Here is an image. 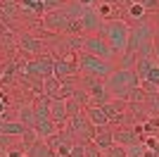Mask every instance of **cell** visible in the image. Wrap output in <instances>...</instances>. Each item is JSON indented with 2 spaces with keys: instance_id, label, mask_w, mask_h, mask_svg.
I'll return each mask as SVG.
<instances>
[{
  "instance_id": "e575fe53",
  "label": "cell",
  "mask_w": 159,
  "mask_h": 157,
  "mask_svg": "<svg viewBox=\"0 0 159 157\" xmlns=\"http://www.w3.org/2000/svg\"><path fill=\"white\" fill-rule=\"evenodd\" d=\"M140 5L145 7V12H152V10H159V0H140Z\"/></svg>"
},
{
  "instance_id": "6da1fadb",
  "label": "cell",
  "mask_w": 159,
  "mask_h": 157,
  "mask_svg": "<svg viewBox=\"0 0 159 157\" xmlns=\"http://www.w3.org/2000/svg\"><path fill=\"white\" fill-rule=\"evenodd\" d=\"M105 88L112 100H126L140 88V78L135 69H114L109 76L105 78Z\"/></svg>"
},
{
  "instance_id": "30bf717a",
  "label": "cell",
  "mask_w": 159,
  "mask_h": 157,
  "mask_svg": "<svg viewBox=\"0 0 159 157\" xmlns=\"http://www.w3.org/2000/svg\"><path fill=\"white\" fill-rule=\"evenodd\" d=\"M74 57H76V52H69V55H60V57H55L52 76H57V78L76 76V74H79V62H76Z\"/></svg>"
},
{
  "instance_id": "277c9868",
  "label": "cell",
  "mask_w": 159,
  "mask_h": 157,
  "mask_svg": "<svg viewBox=\"0 0 159 157\" xmlns=\"http://www.w3.org/2000/svg\"><path fill=\"white\" fill-rule=\"evenodd\" d=\"M76 62H79V72L83 74V76L107 78L114 69H116V67H114V62L100 59V57H95V55H90V52H86V50L76 52Z\"/></svg>"
},
{
  "instance_id": "ac0fdd59",
  "label": "cell",
  "mask_w": 159,
  "mask_h": 157,
  "mask_svg": "<svg viewBox=\"0 0 159 157\" xmlns=\"http://www.w3.org/2000/svg\"><path fill=\"white\" fill-rule=\"evenodd\" d=\"M90 143H95V145L100 148V150L105 152L107 148H109V145L114 143V138H112V131L107 129V126H105V129H95V133H93V140H90Z\"/></svg>"
},
{
  "instance_id": "d6986e66",
  "label": "cell",
  "mask_w": 159,
  "mask_h": 157,
  "mask_svg": "<svg viewBox=\"0 0 159 157\" xmlns=\"http://www.w3.org/2000/svg\"><path fill=\"white\" fill-rule=\"evenodd\" d=\"M33 131H36V136L38 138H50L52 133H57V126H55V121L52 119H40V121H36L33 124Z\"/></svg>"
},
{
  "instance_id": "52a82bcc",
  "label": "cell",
  "mask_w": 159,
  "mask_h": 157,
  "mask_svg": "<svg viewBox=\"0 0 159 157\" xmlns=\"http://www.w3.org/2000/svg\"><path fill=\"white\" fill-rule=\"evenodd\" d=\"M79 86L88 93V98H90V102H93V105H105V102L112 100V98H109V93H107V88H105V78L83 76L79 81Z\"/></svg>"
},
{
  "instance_id": "4dcf8cb0",
  "label": "cell",
  "mask_w": 159,
  "mask_h": 157,
  "mask_svg": "<svg viewBox=\"0 0 159 157\" xmlns=\"http://www.w3.org/2000/svg\"><path fill=\"white\" fill-rule=\"evenodd\" d=\"M66 157H86V143H74Z\"/></svg>"
},
{
  "instance_id": "8992f818",
  "label": "cell",
  "mask_w": 159,
  "mask_h": 157,
  "mask_svg": "<svg viewBox=\"0 0 159 157\" xmlns=\"http://www.w3.org/2000/svg\"><path fill=\"white\" fill-rule=\"evenodd\" d=\"M52 64H55V57H52V55H48V52H43V55H38V57L24 62V72H21V76L48 78V76H52Z\"/></svg>"
},
{
  "instance_id": "f546056e",
  "label": "cell",
  "mask_w": 159,
  "mask_h": 157,
  "mask_svg": "<svg viewBox=\"0 0 159 157\" xmlns=\"http://www.w3.org/2000/svg\"><path fill=\"white\" fill-rule=\"evenodd\" d=\"M126 152H128V157H143V155H145V145H143V140L135 143V145H128Z\"/></svg>"
},
{
  "instance_id": "836d02e7",
  "label": "cell",
  "mask_w": 159,
  "mask_h": 157,
  "mask_svg": "<svg viewBox=\"0 0 159 157\" xmlns=\"http://www.w3.org/2000/svg\"><path fill=\"white\" fill-rule=\"evenodd\" d=\"M14 143V136H7V133H0V150L5 148V150H10Z\"/></svg>"
},
{
  "instance_id": "4316f807",
  "label": "cell",
  "mask_w": 159,
  "mask_h": 157,
  "mask_svg": "<svg viewBox=\"0 0 159 157\" xmlns=\"http://www.w3.org/2000/svg\"><path fill=\"white\" fill-rule=\"evenodd\" d=\"M126 14L131 17V19L138 21V19H145V14H147V12H145V7L140 5V2H133V5L126 7Z\"/></svg>"
},
{
  "instance_id": "d6a6232c",
  "label": "cell",
  "mask_w": 159,
  "mask_h": 157,
  "mask_svg": "<svg viewBox=\"0 0 159 157\" xmlns=\"http://www.w3.org/2000/svg\"><path fill=\"white\" fill-rule=\"evenodd\" d=\"M86 157H105V152L100 150L95 143H86Z\"/></svg>"
},
{
  "instance_id": "5bb4252c",
  "label": "cell",
  "mask_w": 159,
  "mask_h": 157,
  "mask_svg": "<svg viewBox=\"0 0 159 157\" xmlns=\"http://www.w3.org/2000/svg\"><path fill=\"white\" fill-rule=\"evenodd\" d=\"M112 138L116 145H124V148L140 143V133L135 131V126H119V129L112 131Z\"/></svg>"
},
{
  "instance_id": "d590c367",
  "label": "cell",
  "mask_w": 159,
  "mask_h": 157,
  "mask_svg": "<svg viewBox=\"0 0 159 157\" xmlns=\"http://www.w3.org/2000/svg\"><path fill=\"white\" fill-rule=\"evenodd\" d=\"M5 155H7V157H26V152L21 150V148H10Z\"/></svg>"
},
{
  "instance_id": "9a60e30c",
  "label": "cell",
  "mask_w": 159,
  "mask_h": 157,
  "mask_svg": "<svg viewBox=\"0 0 159 157\" xmlns=\"http://www.w3.org/2000/svg\"><path fill=\"white\" fill-rule=\"evenodd\" d=\"M50 119L55 121V126H57V131H62L66 126V105H64V100L62 98H55V100H50Z\"/></svg>"
},
{
  "instance_id": "7402d4cb",
  "label": "cell",
  "mask_w": 159,
  "mask_h": 157,
  "mask_svg": "<svg viewBox=\"0 0 159 157\" xmlns=\"http://www.w3.org/2000/svg\"><path fill=\"white\" fill-rule=\"evenodd\" d=\"M17 117H19L17 121H21L26 129H33V124H36V117H33V102L21 105L19 110H17Z\"/></svg>"
},
{
  "instance_id": "5b68a950",
  "label": "cell",
  "mask_w": 159,
  "mask_h": 157,
  "mask_svg": "<svg viewBox=\"0 0 159 157\" xmlns=\"http://www.w3.org/2000/svg\"><path fill=\"white\" fill-rule=\"evenodd\" d=\"M62 131H66V133L74 138V143H90V140H93V133H95V126L88 121L86 112H79V114H74V117L66 119V126Z\"/></svg>"
},
{
  "instance_id": "f1b7e54d",
  "label": "cell",
  "mask_w": 159,
  "mask_h": 157,
  "mask_svg": "<svg viewBox=\"0 0 159 157\" xmlns=\"http://www.w3.org/2000/svg\"><path fill=\"white\" fill-rule=\"evenodd\" d=\"M105 157H128V152H126V148H124V145L112 143V145L105 150Z\"/></svg>"
},
{
  "instance_id": "2e32d148",
  "label": "cell",
  "mask_w": 159,
  "mask_h": 157,
  "mask_svg": "<svg viewBox=\"0 0 159 157\" xmlns=\"http://www.w3.org/2000/svg\"><path fill=\"white\" fill-rule=\"evenodd\" d=\"M83 112H86L88 121L95 126V129H105V126H109V119H107L105 110H102V105H88V107H83Z\"/></svg>"
},
{
  "instance_id": "9c48e42d",
  "label": "cell",
  "mask_w": 159,
  "mask_h": 157,
  "mask_svg": "<svg viewBox=\"0 0 159 157\" xmlns=\"http://www.w3.org/2000/svg\"><path fill=\"white\" fill-rule=\"evenodd\" d=\"M83 50L90 52V55H95V57H100V59H107V62H114V57H116L112 52V48L107 45V40L100 38L98 33L83 36Z\"/></svg>"
},
{
  "instance_id": "3957f363",
  "label": "cell",
  "mask_w": 159,
  "mask_h": 157,
  "mask_svg": "<svg viewBox=\"0 0 159 157\" xmlns=\"http://www.w3.org/2000/svg\"><path fill=\"white\" fill-rule=\"evenodd\" d=\"M98 36L107 40V45L112 48L114 55L126 50V43H128V24L121 19H112V21H102L98 29Z\"/></svg>"
},
{
  "instance_id": "7a4b0ae2",
  "label": "cell",
  "mask_w": 159,
  "mask_h": 157,
  "mask_svg": "<svg viewBox=\"0 0 159 157\" xmlns=\"http://www.w3.org/2000/svg\"><path fill=\"white\" fill-rule=\"evenodd\" d=\"M154 26L147 19H138L133 26H128V43L126 50L135 52L138 57H154L152 55V43H154Z\"/></svg>"
},
{
  "instance_id": "4fadbf2b",
  "label": "cell",
  "mask_w": 159,
  "mask_h": 157,
  "mask_svg": "<svg viewBox=\"0 0 159 157\" xmlns=\"http://www.w3.org/2000/svg\"><path fill=\"white\" fill-rule=\"evenodd\" d=\"M79 24H81L83 36H90V33H98L102 19H100V14H98V10H95V7H86V10L81 12V17H79Z\"/></svg>"
},
{
  "instance_id": "8d00e7d4",
  "label": "cell",
  "mask_w": 159,
  "mask_h": 157,
  "mask_svg": "<svg viewBox=\"0 0 159 157\" xmlns=\"http://www.w3.org/2000/svg\"><path fill=\"white\" fill-rule=\"evenodd\" d=\"M152 55H154V59L159 62V31H157V36H154V43H152Z\"/></svg>"
},
{
  "instance_id": "ffe728a7",
  "label": "cell",
  "mask_w": 159,
  "mask_h": 157,
  "mask_svg": "<svg viewBox=\"0 0 159 157\" xmlns=\"http://www.w3.org/2000/svg\"><path fill=\"white\" fill-rule=\"evenodd\" d=\"M26 157H57V155L48 148V143L43 140V138H38V140L26 150Z\"/></svg>"
},
{
  "instance_id": "603a6c76",
  "label": "cell",
  "mask_w": 159,
  "mask_h": 157,
  "mask_svg": "<svg viewBox=\"0 0 159 157\" xmlns=\"http://www.w3.org/2000/svg\"><path fill=\"white\" fill-rule=\"evenodd\" d=\"M24 131H26V126L21 124V121H14V119L2 121V126H0V133H7V136H14V138H19Z\"/></svg>"
},
{
  "instance_id": "1f68e13d",
  "label": "cell",
  "mask_w": 159,
  "mask_h": 157,
  "mask_svg": "<svg viewBox=\"0 0 159 157\" xmlns=\"http://www.w3.org/2000/svg\"><path fill=\"white\" fill-rule=\"evenodd\" d=\"M40 2H43V7H45V12H52V10H60L66 0H40Z\"/></svg>"
},
{
  "instance_id": "d4e9b609",
  "label": "cell",
  "mask_w": 159,
  "mask_h": 157,
  "mask_svg": "<svg viewBox=\"0 0 159 157\" xmlns=\"http://www.w3.org/2000/svg\"><path fill=\"white\" fill-rule=\"evenodd\" d=\"M135 62H138V55L131 50L119 52V64H114L116 69H135Z\"/></svg>"
},
{
  "instance_id": "7c38bea8",
  "label": "cell",
  "mask_w": 159,
  "mask_h": 157,
  "mask_svg": "<svg viewBox=\"0 0 159 157\" xmlns=\"http://www.w3.org/2000/svg\"><path fill=\"white\" fill-rule=\"evenodd\" d=\"M66 24H69V17L62 12V7L43 14V26H45L48 31H52V33H64L66 31Z\"/></svg>"
},
{
  "instance_id": "83f0119b",
  "label": "cell",
  "mask_w": 159,
  "mask_h": 157,
  "mask_svg": "<svg viewBox=\"0 0 159 157\" xmlns=\"http://www.w3.org/2000/svg\"><path fill=\"white\" fill-rule=\"evenodd\" d=\"M64 105H66V117H74V114L83 112V105L79 102V98H66Z\"/></svg>"
},
{
  "instance_id": "f35d334b",
  "label": "cell",
  "mask_w": 159,
  "mask_h": 157,
  "mask_svg": "<svg viewBox=\"0 0 159 157\" xmlns=\"http://www.w3.org/2000/svg\"><path fill=\"white\" fill-rule=\"evenodd\" d=\"M0 100H2V102H7V91H2V88H0Z\"/></svg>"
},
{
  "instance_id": "44dd1931",
  "label": "cell",
  "mask_w": 159,
  "mask_h": 157,
  "mask_svg": "<svg viewBox=\"0 0 159 157\" xmlns=\"http://www.w3.org/2000/svg\"><path fill=\"white\" fill-rule=\"evenodd\" d=\"M43 95H45V98H50V100L60 98V78H57V76L43 78Z\"/></svg>"
},
{
  "instance_id": "74e56055",
  "label": "cell",
  "mask_w": 159,
  "mask_h": 157,
  "mask_svg": "<svg viewBox=\"0 0 159 157\" xmlns=\"http://www.w3.org/2000/svg\"><path fill=\"white\" fill-rule=\"evenodd\" d=\"M7 112V102H2V100H0V114H5Z\"/></svg>"
},
{
  "instance_id": "ba28073f",
  "label": "cell",
  "mask_w": 159,
  "mask_h": 157,
  "mask_svg": "<svg viewBox=\"0 0 159 157\" xmlns=\"http://www.w3.org/2000/svg\"><path fill=\"white\" fill-rule=\"evenodd\" d=\"M17 50H19L21 55L38 57V55H43V52L48 50V45H45V40L40 38V36L29 33V31H21L19 36H17Z\"/></svg>"
},
{
  "instance_id": "8fae6325",
  "label": "cell",
  "mask_w": 159,
  "mask_h": 157,
  "mask_svg": "<svg viewBox=\"0 0 159 157\" xmlns=\"http://www.w3.org/2000/svg\"><path fill=\"white\" fill-rule=\"evenodd\" d=\"M45 143L57 157H66L69 150H71V145H74V138L69 136L66 131H57V133H52L50 138H45Z\"/></svg>"
},
{
  "instance_id": "484cf974",
  "label": "cell",
  "mask_w": 159,
  "mask_h": 157,
  "mask_svg": "<svg viewBox=\"0 0 159 157\" xmlns=\"http://www.w3.org/2000/svg\"><path fill=\"white\" fill-rule=\"evenodd\" d=\"M19 138H21L19 148H21V150H24V152H26L29 148H31V145L36 143V140H38V136H36V131H33V129H26V131H24V133H21Z\"/></svg>"
},
{
  "instance_id": "cb8c5ba5",
  "label": "cell",
  "mask_w": 159,
  "mask_h": 157,
  "mask_svg": "<svg viewBox=\"0 0 159 157\" xmlns=\"http://www.w3.org/2000/svg\"><path fill=\"white\" fill-rule=\"evenodd\" d=\"M83 10H86V5H81L79 0H66L64 5H62V12H64L69 19H79Z\"/></svg>"
},
{
  "instance_id": "e0dca14e",
  "label": "cell",
  "mask_w": 159,
  "mask_h": 157,
  "mask_svg": "<svg viewBox=\"0 0 159 157\" xmlns=\"http://www.w3.org/2000/svg\"><path fill=\"white\" fill-rule=\"evenodd\" d=\"M33 117H36V121H40V119H50V98L38 95V98L33 100Z\"/></svg>"
}]
</instances>
